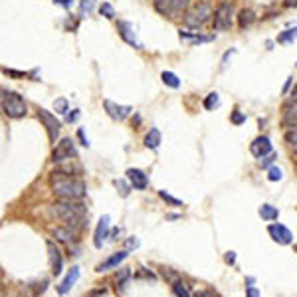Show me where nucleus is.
I'll return each mask as SVG.
<instances>
[{"mask_svg":"<svg viewBox=\"0 0 297 297\" xmlns=\"http://www.w3.org/2000/svg\"><path fill=\"white\" fill-rule=\"evenodd\" d=\"M283 6L285 8H295L297 6V0H283Z\"/></svg>","mask_w":297,"mask_h":297,"instance_id":"37998d69","label":"nucleus"},{"mask_svg":"<svg viewBox=\"0 0 297 297\" xmlns=\"http://www.w3.org/2000/svg\"><path fill=\"white\" fill-rule=\"evenodd\" d=\"M56 111H58V113H62V115H66V113L70 111L66 99H58V101H56Z\"/></svg>","mask_w":297,"mask_h":297,"instance_id":"2f4dec72","label":"nucleus"},{"mask_svg":"<svg viewBox=\"0 0 297 297\" xmlns=\"http://www.w3.org/2000/svg\"><path fill=\"white\" fill-rule=\"evenodd\" d=\"M268 232H270L272 240H273V242H277V244H281V246H289V244L293 242V234H291V230H289V228H285L283 224H270Z\"/></svg>","mask_w":297,"mask_h":297,"instance_id":"9d476101","label":"nucleus"},{"mask_svg":"<svg viewBox=\"0 0 297 297\" xmlns=\"http://www.w3.org/2000/svg\"><path fill=\"white\" fill-rule=\"evenodd\" d=\"M119 234H121V230H119V228H115V230H113V234H111V238H113V240H117V236H119Z\"/></svg>","mask_w":297,"mask_h":297,"instance_id":"49530a36","label":"nucleus"},{"mask_svg":"<svg viewBox=\"0 0 297 297\" xmlns=\"http://www.w3.org/2000/svg\"><path fill=\"white\" fill-rule=\"evenodd\" d=\"M52 214L58 216L66 228L74 230L75 234L87 222V206L81 200H60L52 206Z\"/></svg>","mask_w":297,"mask_h":297,"instance_id":"f03ea898","label":"nucleus"},{"mask_svg":"<svg viewBox=\"0 0 297 297\" xmlns=\"http://www.w3.org/2000/svg\"><path fill=\"white\" fill-rule=\"evenodd\" d=\"M297 38V28H293V30H285L279 38H277V42H281V44H287V42H293Z\"/></svg>","mask_w":297,"mask_h":297,"instance_id":"cd10ccee","label":"nucleus"},{"mask_svg":"<svg viewBox=\"0 0 297 297\" xmlns=\"http://www.w3.org/2000/svg\"><path fill=\"white\" fill-rule=\"evenodd\" d=\"M254 22H256V12L254 10H250V8L240 10V14H238V26H240V30L250 28Z\"/></svg>","mask_w":297,"mask_h":297,"instance_id":"aec40b11","label":"nucleus"},{"mask_svg":"<svg viewBox=\"0 0 297 297\" xmlns=\"http://www.w3.org/2000/svg\"><path fill=\"white\" fill-rule=\"evenodd\" d=\"M103 107H105V111L109 113V117L111 119H115V121H123L125 117H129V113L133 111V107L131 105H117V103H113V101H107L103 103Z\"/></svg>","mask_w":297,"mask_h":297,"instance_id":"f8f14e48","label":"nucleus"},{"mask_svg":"<svg viewBox=\"0 0 297 297\" xmlns=\"http://www.w3.org/2000/svg\"><path fill=\"white\" fill-rule=\"evenodd\" d=\"M77 157V151H75V145L72 139H62L58 143V147L54 148L52 153V161L54 163H64V161H74Z\"/></svg>","mask_w":297,"mask_h":297,"instance_id":"0eeeda50","label":"nucleus"},{"mask_svg":"<svg viewBox=\"0 0 297 297\" xmlns=\"http://www.w3.org/2000/svg\"><path fill=\"white\" fill-rule=\"evenodd\" d=\"M77 139L81 141V145H85V147H89V141L85 139V133H83V129H79V131H77Z\"/></svg>","mask_w":297,"mask_h":297,"instance_id":"58836bf2","label":"nucleus"},{"mask_svg":"<svg viewBox=\"0 0 297 297\" xmlns=\"http://www.w3.org/2000/svg\"><path fill=\"white\" fill-rule=\"evenodd\" d=\"M77 119H79V111H77V109H74V113H72V115H68V121L72 123V121H77Z\"/></svg>","mask_w":297,"mask_h":297,"instance_id":"c03bdc74","label":"nucleus"},{"mask_svg":"<svg viewBox=\"0 0 297 297\" xmlns=\"http://www.w3.org/2000/svg\"><path fill=\"white\" fill-rule=\"evenodd\" d=\"M36 285H38V287H34V295H42V293L46 291V287H48V281L44 279L42 283H36Z\"/></svg>","mask_w":297,"mask_h":297,"instance_id":"c9c22d12","label":"nucleus"},{"mask_svg":"<svg viewBox=\"0 0 297 297\" xmlns=\"http://www.w3.org/2000/svg\"><path fill=\"white\" fill-rule=\"evenodd\" d=\"M291 99H295V101H297V85H295L293 91H291Z\"/></svg>","mask_w":297,"mask_h":297,"instance_id":"de8ad7c7","label":"nucleus"},{"mask_svg":"<svg viewBox=\"0 0 297 297\" xmlns=\"http://www.w3.org/2000/svg\"><path fill=\"white\" fill-rule=\"evenodd\" d=\"M0 103H2V111L6 117L10 119H20L26 115V101L22 99V95H18L16 91H2V97H0Z\"/></svg>","mask_w":297,"mask_h":297,"instance_id":"7ed1b4c3","label":"nucleus"},{"mask_svg":"<svg viewBox=\"0 0 297 297\" xmlns=\"http://www.w3.org/2000/svg\"><path fill=\"white\" fill-rule=\"evenodd\" d=\"M115 186H117V190H119V194L123 196V198H127L129 196V184L125 182V180H115Z\"/></svg>","mask_w":297,"mask_h":297,"instance_id":"7c9ffc66","label":"nucleus"},{"mask_svg":"<svg viewBox=\"0 0 297 297\" xmlns=\"http://www.w3.org/2000/svg\"><path fill=\"white\" fill-rule=\"evenodd\" d=\"M50 186H52V192L60 198V200H81L85 196L87 188L85 182L77 176H74L72 173L58 169L52 178H50Z\"/></svg>","mask_w":297,"mask_h":297,"instance_id":"f257e3e1","label":"nucleus"},{"mask_svg":"<svg viewBox=\"0 0 297 297\" xmlns=\"http://www.w3.org/2000/svg\"><path fill=\"white\" fill-rule=\"evenodd\" d=\"M159 145H161V131L153 127L151 131L147 133V137H145V147L147 148H153V151H155V148H159Z\"/></svg>","mask_w":297,"mask_h":297,"instance_id":"412c9836","label":"nucleus"},{"mask_svg":"<svg viewBox=\"0 0 297 297\" xmlns=\"http://www.w3.org/2000/svg\"><path fill=\"white\" fill-rule=\"evenodd\" d=\"M194 297H214L210 291H198V293H194Z\"/></svg>","mask_w":297,"mask_h":297,"instance_id":"a18cd8bd","label":"nucleus"},{"mask_svg":"<svg viewBox=\"0 0 297 297\" xmlns=\"http://www.w3.org/2000/svg\"><path fill=\"white\" fill-rule=\"evenodd\" d=\"M281 127L297 129V101L295 99L283 103V107H281Z\"/></svg>","mask_w":297,"mask_h":297,"instance_id":"1a4fd4ad","label":"nucleus"},{"mask_svg":"<svg viewBox=\"0 0 297 297\" xmlns=\"http://www.w3.org/2000/svg\"><path fill=\"white\" fill-rule=\"evenodd\" d=\"M281 178H283V173H281L279 167H270V169H268V180L277 182V180H281Z\"/></svg>","mask_w":297,"mask_h":297,"instance_id":"bb28decb","label":"nucleus"},{"mask_svg":"<svg viewBox=\"0 0 297 297\" xmlns=\"http://www.w3.org/2000/svg\"><path fill=\"white\" fill-rule=\"evenodd\" d=\"M48 256H50V266H52V273L60 275L62 273V254L54 242H48Z\"/></svg>","mask_w":297,"mask_h":297,"instance_id":"4468645a","label":"nucleus"},{"mask_svg":"<svg viewBox=\"0 0 297 297\" xmlns=\"http://www.w3.org/2000/svg\"><path fill=\"white\" fill-rule=\"evenodd\" d=\"M105 295V289H95V291H89L85 297H103Z\"/></svg>","mask_w":297,"mask_h":297,"instance_id":"4c0bfd02","label":"nucleus"},{"mask_svg":"<svg viewBox=\"0 0 297 297\" xmlns=\"http://www.w3.org/2000/svg\"><path fill=\"white\" fill-rule=\"evenodd\" d=\"M250 151H252V155H254V157H258V159L268 157V155L272 153V141H270L268 137H258V139H254V141H252Z\"/></svg>","mask_w":297,"mask_h":297,"instance_id":"ddd939ff","label":"nucleus"},{"mask_svg":"<svg viewBox=\"0 0 297 297\" xmlns=\"http://www.w3.org/2000/svg\"><path fill=\"white\" fill-rule=\"evenodd\" d=\"M125 246H127V248H139V240H137V238H129V240L125 242Z\"/></svg>","mask_w":297,"mask_h":297,"instance_id":"ea45409f","label":"nucleus"},{"mask_svg":"<svg viewBox=\"0 0 297 297\" xmlns=\"http://www.w3.org/2000/svg\"><path fill=\"white\" fill-rule=\"evenodd\" d=\"M246 297H260V291H258L256 287H252V285H248V289H246Z\"/></svg>","mask_w":297,"mask_h":297,"instance_id":"e433bc0d","label":"nucleus"},{"mask_svg":"<svg viewBox=\"0 0 297 297\" xmlns=\"http://www.w3.org/2000/svg\"><path fill=\"white\" fill-rule=\"evenodd\" d=\"M56 4H60V6H64V8H70L72 6V0H54Z\"/></svg>","mask_w":297,"mask_h":297,"instance_id":"79ce46f5","label":"nucleus"},{"mask_svg":"<svg viewBox=\"0 0 297 297\" xmlns=\"http://www.w3.org/2000/svg\"><path fill=\"white\" fill-rule=\"evenodd\" d=\"M173 291L176 297H190V291L182 281H173Z\"/></svg>","mask_w":297,"mask_h":297,"instance_id":"393cba45","label":"nucleus"},{"mask_svg":"<svg viewBox=\"0 0 297 297\" xmlns=\"http://www.w3.org/2000/svg\"><path fill=\"white\" fill-rule=\"evenodd\" d=\"M159 196L163 198L165 202H169V204H173V206H182V200H178V198H174V196H171V194H167L165 190H161L159 192Z\"/></svg>","mask_w":297,"mask_h":297,"instance_id":"c756f323","label":"nucleus"},{"mask_svg":"<svg viewBox=\"0 0 297 297\" xmlns=\"http://www.w3.org/2000/svg\"><path fill=\"white\" fill-rule=\"evenodd\" d=\"M50 232H52V236L58 242H64V244H70V246L75 242V232L66 228V226H50Z\"/></svg>","mask_w":297,"mask_h":297,"instance_id":"f3484780","label":"nucleus"},{"mask_svg":"<svg viewBox=\"0 0 297 297\" xmlns=\"http://www.w3.org/2000/svg\"><path fill=\"white\" fill-rule=\"evenodd\" d=\"M117 30H119V36L127 42V44H131V46H135V48H143V44L137 40V36H135V30H133V26L129 24V22H119V26H117Z\"/></svg>","mask_w":297,"mask_h":297,"instance_id":"dca6fc26","label":"nucleus"},{"mask_svg":"<svg viewBox=\"0 0 297 297\" xmlns=\"http://www.w3.org/2000/svg\"><path fill=\"white\" fill-rule=\"evenodd\" d=\"M129 254H127V250H123V252H117V254H113L111 258H107L105 262H101L97 266V270L95 272H99V273H103V272H107V270H113V268H117L125 258H127Z\"/></svg>","mask_w":297,"mask_h":297,"instance_id":"a211bd4d","label":"nucleus"},{"mask_svg":"<svg viewBox=\"0 0 297 297\" xmlns=\"http://www.w3.org/2000/svg\"><path fill=\"white\" fill-rule=\"evenodd\" d=\"M210 16H212V8H210V4L208 2H198V4H194L188 12H186V16H184V24L186 26H190V28H202L208 20H210Z\"/></svg>","mask_w":297,"mask_h":297,"instance_id":"20e7f679","label":"nucleus"},{"mask_svg":"<svg viewBox=\"0 0 297 297\" xmlns=\"http://www.w3.org/2000/svg\"><path fill=\"white\" fill-rule=\"evenodd\" d=\"M218 105H220V97H218V93H216V91L208 93L206 99H204V107H206L208 111H212V109H216Z\"/></svg>","mask_w":297,"mask_h":297,"instance_id":"b1692460","label":"nucleus"},{"mask_svg":"<svg viewBox=\"0 0 297 297\" xmlns=\"http://www.w3.org/2000/svg\"><path fill=\"white\" fill-rule=\"evenodd\" d=\"M109 222H111L109 216H101V218H99L97 228H95V234H93V246H95V248H101V246H103V240L109 238Z\"/></svg>","mask_w":297,"mask_h":297,"instance_id":"9b49d317","label":"nucleus"},{"mask_svg":"<svg viewBox=\"0 0 297 297\" xmlns=\"http://www.w3.org/2000/svg\"><path fill=\"white\" fill-rule=\"evenodd\" d=\"M125 174H127V180L131 182L133 188H137V190H145L147 188L148 178H147V174L141 169H129Z\"/></svg>","mask_w":297,"mask_h":297,"instance_id":"2eb2a0df","label":"nucleus"},{"mask_svg":"<svg viewBox=\"0 0 297 297\" xmlns=\"http://www.w3.org/2000/svg\"><path fill=\"white\" fill-rule=\"evenodd\" d=\"M232 16H234V6L232 2H228V0H224V2L218 4V8L214 10V30L218 32H224L232 26Z\"/></svg>","mask_w":297,"mask_h":297,"instance_id":"423d86ee","label":"nucleus"},{"mask_svg":"<svg viewBox=\"0 0 297 297\" xmlns=\"http://www.w3.org/2000/svg\"><path fill=\"white\" fill-rule=\"evenodd\" d=\"M131 275V272L129 270H121L119 273H117V285H123L125 281H127V277Z\"/></svg>","mask_w":297,"mask_h":297,"instance_id":"f704fd0d","label":"nucleus"},{"mask_svg":"<svg viewBox=\"0 0 297 297\" xmlns=\"http://www.w3.org/2000/svg\"><path fill=\"white\" fill-rule=\"evenodd\" d=\"M77 279H79V268H77V266H74V268L68 272V275L62 279V283L58 285V293H60V295H66Z\"/></svg>","mask_w":297,"mask_h":297,"instance_id":"6ab92c4d","label":"nucleus"},{"mask_svg":"<svg viewBox=\"0 0 297 297\" xmlns=\"http://www.w3.org/2000/svg\"><path fill=\"white\" fill-rule=\"evenodd\" d=\"M258 212H260V216H262L264 220H268V222L277 220V216H279V210H277L275 206H272V204H262Z\"/></svg>","mask_w":297,"mask_h":297,"instance_id":"4be33fe9","label":"nucleus"},{"mask_svg":"<svg viewBox=\"0 0 297 297\" xmlns=\"http://www.w3.org/2000/svg\"><path fill=\"white\" fill-rule=\"evenodd\" d=\"M285 143L297 153V129H287L285 131Z\"/></svg>","mask_w":297,"mask_h":297,"instance_id":"a878e982","label":"nucleus"},{"mask_svg":"<svg viewBox=\"0 0 297 297\" xmlns=\"http://www.w3.org/2000/svg\"><path fill=\"white\" fill-rule=\"evenodd\" d=\"M224 260H226V264H236V252H228Z\"/></svg>","mask_w":297,"mask_h":297,"instance_id":"a19ab883","label":"nucleus"},{"mask_svg":"<svg viewBox=\"0 0 297 297\" xmlns=\"http://www.w3.org/2000/svg\"><path fill=\"white\" fill-rule=\"evenodd\" d=\"M244 121H246V115H244V113H240V111L236 109V111L232 113V123H234V125H242Z\"/></svg>","mask_w":297,"mask_h":297,"instance_id":"473e14b6","label":"nucleus"},{"mask_svg":"<svg viewBox=\"0 0 297 297\" xmlns=\"http://www.w3.org/2000/svg\"><path fill=\"white\" fill-rule=\"evenodd\" d=\"M38 119L44 123L46 131H48V137L52 143H56V139L60 137V121L56 119L54 113H50L48 109H38Z\"/></svg>","mask_w":297,"mask_h":297,"instance_id":"6e6552de","label":"nucleus"},{"mask_svg":"<svg viewBox=\"0 0 297 297\" xmlns=\"http://www.w3.org/2000/svg\"><path fill=\"white\" fill-rule=\"evenodd\" d=\"M273 159H277V155H275V153H270L268 157H262V159H260V167H264V169H266L268 165H272V163H273Z\"/></svg>","mask_w":297,"mask_h":297,"instance_id":"72a5a7b5","label":"nucleus"},{"mask_svg":"<svg viewBox=\"0 0 297 297\" xmlns=\"http://www.w3.org/2000/svg\"><path fill=\"white\" fill-rule=\"evenodd\" d=\"M163 81H165V85H169V87H173V89H178L180 87V79L173 74V72H163Z\"/></svg>","mask_w":297,"mask_h":297,"instance_id":"5701e85b","label":"nucleus"},{"mask_svg":"<svg viewBox=\"0 0 297 297\" xmlns=\"http://www.w3.org/2000/svg\"><path fill=\"white\" fill-rule=\"evenodd\" d=\"M190 6V0H155V10L163 16L184 14Z\"/></svg>","mask_w":297,"mask_h":297,"instance_id":"39448f33","label":"nucleus"},{"mask_svg":"<svg viewBox=\"0 0 297 297\" xmlns=\"http://www.w3.org/2000/svg\"><path fill=\"white\" fill-rule=\"evenodd\" d=\"M99 12H101L105 18H109V20H113V18H115V10H113V6H111L109 2H103L101 6H99Z\"/></svg>","mask_w":297,"mask_h":297,"instance_id":"c85d7f7f","label":"nucleus"}]
</instances>
